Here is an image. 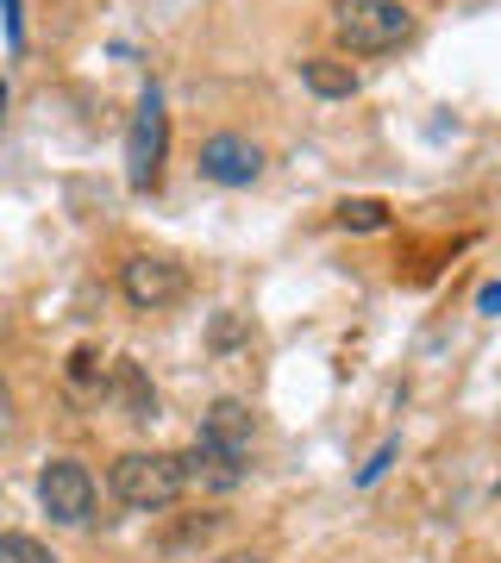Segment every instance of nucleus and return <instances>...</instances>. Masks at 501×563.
<instances>
[{"label": "nucleus", "instance_id": "obj_16", "mask_svg": "<svg viewBox=\"0 0 501 563\" xmlns=\"http://www.w3.org/2000/svg\"><path fill=\"white\" fill-rule=\"evenodd\" d=\"M7 432H13V388L0 383V439H7Z\"/></svg>", "mask_w": 501, "mask_h": 563}, {"label": "nucleus", "instance_id": "obj_9", "mask_svg": "<svg viewBox=\"0 0 501 563\" xmlns=\"http://www.w3.org/2000/svg\"><path fill=\"white\" fill-rule=\"evenodd\" d=\"M107 395L126 407V420H157V395H151V383H144V369L132 357H120L113 363V376H107Z\"/></svg>", "mask_w": 501, "mask_h": 563}, {"label": "nucleus", "instance_id": "obj_6", "mask_svg": "<svg viewBox=\"0 0 501 563\" xmlns=\"http://www.w3.org/2000/svg\"><path fill=\"white\" fill-rule=\"evenodd\" d=\"M200 176L220 181V188H251L263 176V151L239 132H214V139L200 144Z\"/></svg>", "mask_w": 501, "mask_h": 563}, {"label": "nucleus", "instance_id": "obj_5", "mask_svg": "<svg viewBox=\"0 0 501 563\" xmlns=\"http://www.w3.org/2000/svg\"><path fill=\"white\" fill-rule=\"evenodd\" d=\"M39 501H44V514H51L57 526H88L95 520V476H88V463H76V457L44 463Z\"/></svg>", "mask_w": 501, "mask_h": 563}, {"label": "nucleus", "instance_id": "obj_10", "mask_svg": "<svg viewBox=\"0 0 501 563\" xmlns=\"http://www.w3.org/2000/svg\"><path fill=\"white\" fill-rule=\"evenodd\" d=\"M301 81H307L320 101H351V95H358V69L339 63V57H307L301 63Z\"/></svg>", "mask_w": 501, "mask_h": 563}, {"label": "nucleus", "instance_id": "obj_1", "mask_svg": "<svg viewBox=\"0 0 501 563\" xmlns=\"http://www.w3.org/2000/svg\"><path fill=\"white\" fill-rule=\"evenodd\" d=\"M107 488L132 514H163L182 501V463L176 451H120L107 470Z\"/></svg>", "mask_w": 501, "mask_h": 563}, {"label": "nucleus", "instance_id": "obj_3", "mask_svg": "<svg viewBox=\"0 0 501 563\" xmlns=\"http://www.w3.org/2000/svg\"><path fill=\"white\" fill-rule=\"evenodd\" d=\"M163 157H170V113H163V95L144 88L139 113H132V132H126V181L132 188H157L163 181Z\"/></svg>", "mask_w": 501, "mask_h": 563}, {"label": "nucleus", "instance_id": "obj_4", "mask_svg": "<svg viewBox=\"0 0 501 563\" xmlns=\"http://www.w3.org/2000/svg\"><path fill=\"white\" fill-rule=\"evenodd\" d=\"M120 295L139 313H163V307H176L188 295V269L176 257H157V251H139V257L120 263Z\"/></svg>", "mask_w": 501, "mask_h": 563}, {"label": "nucleus", "instance_id": "obj_15", "mask_svg": "<svg viewBox=\"0 0 501 563\" xmlns=\"http://www.w3.org/2000/svg\"><path fill=\"white\" fill-rule=\"evenodd\" d=\"M482 313H501V282H482V295H477Z\"/></svg>", "mask_w": 501, "mask_h": 563}, {"label": "nucleus", "instance_id": "obj_11", "mask_svg": "<svg viewBox=\"0 0 501 563\" xmlns=\"http://www.w3.org/2000/svg\"><path fill=\"white\" fill-rule=\"evenodd\" d=\"M339 225L345 232H382V225H389V207L370 201V195H363V201H339Z\"/></svg>", "mask_w": 501, "mask_h": 563}, {"label": "nucleus", "instance_id": "obj_14", "mask_svg": "<svg viewBox=\"0 0 501 563\" xmlns=\"http://www.w3.org/2000/svg\"><path fill=\"white\" fill-rule=\"evenodd\" d=\"M389 457H395V439H389V444H382V451H377V457L363 463V470H358V483H377L382 470H389Z\"/></svg>", "mask_w": 501, "mask_h": 563}, {"label": "nucleus", "instance_id": "obj_12", "mask_svg": "<svg viewBox=\"0 0 501 563\" xmlns=\"http://www.w3.org/2000/svg\"><path fill=\"white\" fill-rule=\"evenodd\" d=\"M0 563H57L32 532H0Z\"/></svg>", "mask_w": 501, "mask_h": 563}, {"label": "nucleus", "instance_id": "obj_18", "mask_svg": "<svg viewBox=\"0 0 501 563\" xmlns=\"http://www.w3.org/2000/svg\"><path fill=\"white\" fill-rule=\"evenodd\" d=\"M0 113H7V88H0Z\"/></svg>", "mask_w": 501, "mask_h": 563}, {"label": "nucleus", "instance_id": "obj_8", "mask_svg": "<svg viewBox=\"0 0 501 563\" xmlns=\"http://www.w3.org/2000/svg\"><path fill=\"white\" fill-rule=\"evenodd\" d=\"M200 439L207 444H220L226 457H251V439H258V420H251V407L244 401H232V395H226V401H214L207 407V420H200Z\"/></svg>", "mask_w": 501, "mask_h": 563}, {"label": "nucleus", "instance_id": "obj_7", "mask_svg": "<svg viewBox=\"0 0 501 563\" xmlns=\"http://www.w3.org/2000/svg\"><path fill=\"white\" fill-rule=\"evenodd\" d=\"M176 463H182V488H200V495H232L244 483V463L226 457L220 444H207V439H195Z\"/></svg>", "mask_w": 501, "mask_h": 563}, {"label": "nucleus", "instance_id": "obj_13", "mask_svg": "<svg viewBox=\"0 0 501 563\" xmlns=\"http://www.w3.org/2000/svg\"><path fill=\"white\" fill-rule=\"evenodd\" d=\"M95 376H100L95 351H76V357H69V383H81V388H88V383H95Z\"/></svg>", "mask_w": 501, "mask_h": 563}, {"label": "nucleus", "instance_id": "obj_17", "mask_svg": "<svg viewBox=\"0 0 501 563\" xmlns=\"http://www.w3.org/2000/svg\"><path fill=\"white\" fill-rule=\"evenodd\" d=\"M214 563H270L263 551H226V558H214Z\"/></svg>", "mask_w": 501, "mask_h": 563}, {"label": "nucleus", "instance_id": "obj_2", "mask_svg": "<svg viewBox=\"0 0 501 563\" xmlns=\"http://www.w3.org/2000/svg\"><path fill=\"white\" fill-rule=\"evenodd\" d=\"M333 32H339L345 51L377 57V51H395L414 32V13L401 0H333Z\"/></svg>", "mask_w": 501, "mask_h": 563}]
</instances>
